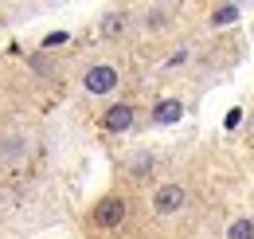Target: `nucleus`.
Segmentation results:
<instances>
[{
    "instance_id": "1",
    "label": "nucleus",
    "mask_w": 254,
    "mask_h": 239,
    "mask_svg": "<svg viewBox=\"0 0 254 239\" xmlns=\"http://www.w3.org/2000/svg\"><path fill=\"white\" fill-rule=\"evenodd\" d=\"M126 216H129V200L122 192H106L94 208L86 212V224H90L94 232H118V228L126 224Z\"/></svg>"
},
{
    "instance_id": "2",
    "label": "nucleus",
    "mask_w": 254,
    "mask_h": 239,
    "mask_svg": "<svg viewBox=\"0 0 254 239\" xmlns=\"http://www.w3.org/2000/svg\"><path fill=\"white\" fill-rule=\"evenodd\" d=\"M82 90H86L90 98H106V94H114V90H118V71H114L110 63H94V67H86V75H82Z\"/></svg>"
},
{
    "instance_id": "3",
    "label": "nucleus",
    "mask_w": 254,
    "mask_h": 239,
    "mask_svg": "<svg viewBox=\"0 0 254 239\" xmlns=\"http://www.w3.org/2000/svg\"><path fill=\"white\" fill-rule=\"evenodd\" d=\"M137 125V106L133 102H114L106 114H102V129L106 133H129Z\"/></svg>"
},
{
    "instance_id": "4",
    "label": "nucleus",
    "mask_w": 254,
    "mask_h": 239,
    "mask_svg": "<svg viewBox=\"0 0 254 239\" xmlns=\"http://www.w3.org/2000/svg\"><path fill=\"white\" fill-rule=\"evenodd\" d=\"M184 184H176V180H168V184H160L157 192H153V212L157 216H176V212L184 208Z\"/></svg>"
},
{
    "instance_id": "5",
    "label": "nucleus",
    "mask_w": 254,
    "mask_h": 239,
    "mask_svg": "<svg viewBox=\"0 0 254 239\" xmlns=\"http://www.w3.org/2000/svg\"><path fill=\"white\" fill-rule=\"evenodd\" d=\"M184 118V102L180 98H160L153 106V125H172V121Z\"/></svg>"
},
{
    "instance_id": "6",
    "label": "nucleus",
    "mask_w": 254,
    "mask_h": 239,
    "mask_svg": "<svg viewBox=\"0 0 254 239\" xmlns=\"http://www.w3.org/2000/svg\"><path fill=\"white\" fill-rule=\"evenodd\" d=\"M235 20H239V8H235V4H223V8H215V12H211V24H215V28L235 24Z\"/></svg>"
},
{
    "instance_id": "7",
    "label": "nucleus",
    "mask_w": 254,
    "mask_h": 239,
    "mask_svg": "<svg viewBox=\"0 0 254 239\" xmlns=\"http://www.w3.org/2000/svg\"><path fill=\"white\" fill-rule=\"evenodd\" d=\"M231 239H254V220H235L231 224Z\"/></svg>"
},
{
    "instance_id": "8",
    "label": "nucleus",
    "mask_w": 254,
    "mask_h": 239,
    "mask_svg": "<svg viewBox=\"0 0 254 239\" xmlns=\"http://www.w3.org/2000/svg\"><path fill=\"white\" fill-rule=\"evenodd\" d=\"M122 28H126V12H114V16H106V24H102L106 35H122Z\"/></svg>"
}]
</instances>
